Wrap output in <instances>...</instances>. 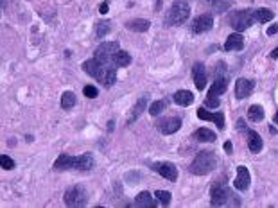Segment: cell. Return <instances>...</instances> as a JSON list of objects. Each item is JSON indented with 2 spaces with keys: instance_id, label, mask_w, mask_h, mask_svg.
I'll return each instance as SVG.
<instances>
[{
  "instance_id": "6da1fadb",
  "label": "cell",
  "mask_w": 278,
  "mask_h": 208,
  "mask_svg": "<svg viewBox=\"0 0 278 208\" xmlns=\"http://www.w3.org/2000/svg\"><path fill=\"white\" fill-rule=\"evenodd\" d=\"M83 70L88 76H92L94 79L101 81L106 88H110L111 84H115L117 81V67L115 65H108V63L99 61L97 57L94 59H88V61L83 63Z\"/></svg>"
},
{
  "instance_id": "7a4b0ae2",
  "label": "cell",
  "mask_w": 278,
  "mask_h": 208,
  "mask_svg": "<svg viewBox=\"0 0 278 208\" xmlns=\"http://www.w3.org/2000/svg\"><path fill=\"white\" fill-rule=\"evenodd\" d=\"M95 57L102 63L115 65V67H127L131 63V56L127 52L121 51V45L117 42H106L97 47Z\"/></svg>"
},
{
  "instance_id": "3957f363",
  "label": "cell",
  "mask_w": 278,
  "mask_h": 208,
  "mask_svg": "<svg viewBox=\"0 0 278 208\" xmlns=\"http://www.w3.org/2000/svg\"><path fill=\"white\" fill-rule=\"evenodd\" d=\"M94 167V158L92 155H79V156H69V155H59L58 160L54 161V171H90Z\"/></svg>"
},
{
  "instance_id": "277c9868",
  "label": "cell",
  "mask_w": 278,
  "mask_h": 208,
  "mask_svg": "<svg viewBox=\"0 0 278 208\" xmlns=\"http://www.w3.org/2000/svg\"><path fill=\"white\" fill-rule=\"evenodd\" d=\"M210 205L212 207H241V198H237L223 183H214L210 188Z\"/></svg>"
},
{
  "instance_id": "5b68a950",
  "label": "cell",
  "mask_w": 278,
  "mask_h": 208,
  "mask_svg": "<svg viewBox=\"0 0 278 208\" xmlns=\"http://www.w3.org/2000/svg\"><path fill=\"white\" fill-rule=\"evenodd\" d=\"M217 167V156L212 151H201L196 155V158L190 163V172L198 174V176H205L208 172H212Z\"/></svg>"
},
{
  "instance_id": "8992f818",
  "label": "cell",
  "mask_w": 278,
  "mask_h": 208,
  "mask_svg": "<svg viewBox=\"0 0 278 208\" xmlns=\"http://www.w3.org/2000/svg\"><path fill=\"white\" fill-rule=\"evenodd\" d=\"M190 16V5L185 0H178L171 5V9L167 11L165 16V26H181L189 20Z\"/></svg>"
},
{
  "instance_id": "52a82bcc",
  "label": "cell",
  "mask_w": 278,
  "mask_h": 208,
  "mask_svg": "<svg viewBox=\"0 0 278 208\" xmlns=\"http://www.w3.org/2000/svg\"><path fill=\"white\" fill-rule=\"evenodd\" d=\"M255 20V11L253 9H242V11H233L230 16H228V22H230V26L235 29V31L242 32L250 29Z\"/></svg>"
},
{
  "instance_id": "ba28073f",
  "label": "cell",
  "mask_w": 278,
  "mask_h": 208,
  "mask_svg": "<svg viewBox=\"0 0 278 208\" xmlns=\"http://www.w3.org/2000/svg\"><path fill=\"white\" fill-rule=\"evenodd\" d=\"M86 201H88V199H86V190H84L83 187H79V185L69 188V190L65 192V205H67V207H72V208L84 207Z\"/></svg>"
},
{
  "instance_id": "9c48e42d",
  "label": "cell",
  "mask_w": 278,
  "mask_h": 208,
  "mask_svg": "<svg viewBox=\"0 0 278 208\" xmlns=\"http://www.w3.org/2000/svg\"><path fill=\"white\" fill-rule=\"evenodd\" d=\"M151 169L154 172H158L160 176L165 178V180H169V182H176L178 180V169L171 161H154Z\"/></svg>"
},
{
  "instance_id": "30bf717a",
  "label": "cell",
  "mask_w": 278,
  "mask_h": 208,
  "mask_svg": "<svg viewBox=\"0 0 278 208\" xmlns=\"http://www.w3.org/2000/svg\"><path fill=\"white\" fill-rule=\"evenodd\" d=\"M154 126L163 135H173V133H176L181 128V119H178V117H165V119L156 120Z\"/></svg>"
},
{
  "instance_id": "8fae6325",
  "label": "cell",
  "mask_w": 278,
  "mask_h": 208,
  "mask_svg": "<svg viewBox=\"0 0 278 208\" xmlns=\"http://www.w3.org/2000/svg\"><path fill=\"white\" fill-rule=\"evenodd\" d=\"M253 90H255V81H252V79H246V78L237 79V83H235L237 99H246V97H250Z\"/></svg>"
},
{
  "instance_id": "7c38bea8",
  "label": "cell",
  "mask_w": 278,
  "mask_h": 208,
  "mask_svg": "<svg viewBox=\"0 0 278 208\" xmlns=\"http://www.w3.org/2000/svg\"><path fill=\"white\" fill-rule=\"evenodd\" d=\"M212 26H214V18H212V15H201L198 16L194 22H192V26H190V29H192V32H206L212 29Z\"/></svg>"
},
{
  "instance_id": "4fadbf2b",
  "label": "cell",
  "mask_w": 278,
  "mask_h": 208,
  "mask_svg": "<svg viewBox=\"0 0 278 208\" xmlns=\"http://www.w3.org/2000/svg\"><path fill=\"white\" fill-rule=\"evenodd\" d=\"M192 78H194V84L198 90H203L206 86V70L203 63H196L192 68Z\"/></svg>"
},
{
  "instance_id": "5bb4252c",
  "label": "cell",
  "mask_w": 278,
  "mask_h": 208,
  "mask_svg": "<svg viewBox=\"0 0 278 208\" xmlns=\"http://www.w3.org/2000/svg\"><path fill=\"white\" fill-rule=\"evenodd\" d=\"M250 183H252L250 171H248L246 167H239V169H237V178H235V182H233L235 188L237 190H248Z\"/></svg>"
},
{
  "instance_id": "9a60e30c",
  "label": "cell",
  "mask_w": 278,
  "mask_h": 208,
  "mask_svg": "<svg viewBox=\"0 0 278 208\" xmlns=\"http://www.w3.org/2000/svg\"><path fill=\"white\" fill-rule=\"evenodd\" d=\"M198 117H200L201 120L215 122V126H217L219 130H225V115L223 113H210V111H206L205 108H200L198 109Z\"/></svg>"
},
{
  "instance_id": "2e32d148",
  "label": "cell",
  "mask_w": 278,
  "mask_h": 208,
  "mask_svg": "<svg viewBox=\"0 0 278 208\" xmlns=\"http://www.w3.org/2000/svg\"><path fill=\"white\" fill-rule=\"evenodd\" d=\"M248 147L252 153H260L262 151V138L258 133H255L253 130H248Z\"/></svg>"
},
{
  "instance_id": "e0dca14e",
  "label": "cell",
  "mask_w": 278,
  "mask_h": 208,
  "mask_svg": "<svg viewBox=\"0 0 278 208\" xmlns=\"http://www.w3.org/2000/svg\"><path fill=\"white\" fill-rule=\"evenodd\" d=\"M242 47H244V42H242V36L239 32L230 34L225 43V51H241Z\"/></svg>"
},
{
  "instance_id": "ac0fdd59",
  "label": "cell",
  "mask_w": 278,
  "mask_h": 208,
  "mask_svg": "<svg viewBox=\"0 0 278 208\" xmlns=\"http://www.w3.org/2000/svg\"><path fill=\"white\" fill-rule=\"evenodd\" d=\"M174 103L179 104V106H190L194 103V95L189 90H179V92L174 94Z\"/></svg>"
},
{
  "instance_id": "d6986e66",
  "label": "cell",
  "mask_w": 278,
  "mask_h": 208,
  "mask_svg": "<svg viewBox=\"0 0 278 208\" xmlns=\"http://www.w3.org/2000/svg\"><path fill=\"white\" fill-rule=\"evenodd\" d=\"M200 2L206 7H212L214 11H219V13L226 11L231 5L230 0H200Z\"/></svg>"
},
{
  "instance_id": "ffe728a7",
  "label": "cell",
  "mask_w": 278,
  "mask_h": 208,
  "mask_svg": "<svg viewBox=\"0 0 278 208\" xmlns=\"http://www.w3.org/2000/svg\"><path fill=\"white\" fill-rule=\"evenodd\" d=\"M228 88V83H226V79L219 78L215 83H212V88L208 92V97H217V95H223Z\"/></svg>"
},
{
  "instance_id": "44dd1931",
  "label": "cell",
  "mask_w": 278,
  "mask_h": 208,
  "mask_svg": "<svg viewBox=\"0 0 278 208\" xmlns=\"http://www.w3.org/2000/svg\"><path fill=\"white\" fill-rule=\"evenodd\" d=\"M146 104H147V99L146 97H142L140 101H137V104L133 106V109H131V115H129V119H127V124H133L135 120L140 117V113L146 109Z\"/></svg>"
},
{
  "instance_id": "7402d4cb",
  "label": "cell",
  "mask_w": 278,
  "mask_h": 208,
  "mask_svg": "<svg viewBox=\"0 0 278 208\" xmlns=\"http://www.w3.org/2000/svg\"><path fill=\"white\" fill-rule=\"evenodd\" d=\"M126 27L129 29V31H135V32H146L149 27H151V24L147 20H140V18H137V20H131L127 22Z\"/></svg>"
},
{
  "instance_id": "603a6c76",
  "label": "cell",
  "mask_w": 278,
  "mask_h": 208,
  "mask_svg": "<svg viewBox=\"0 0 278 208\" xmlns=\"http://www.w3.org/2000/svg\"><path fill=\"white\" fill-rule=\"evenodd\" d=\"M135 205L144 208H154V199L149 192H140L135 199Z\"/></svg>"
},
{
  "instance_id": "cb8c5ba5",
  "label": "cell",
  "mask_w": 278,
  "mask_h": 208,
  "mask_svg": "<svg viewBox=\"0 0 278 208\" xmlns=\"http://www.w3.org/2000/svg\"><path fill=\"white\" fill-rule=\"evenodd\" d=\"M194 138L198 142H215V133L214 131H210V130H206V128H201V130H198L194 133Z\"/></svg>"
},
{
  "instance_id": "d4e9b609",
  "label": "cell",
  "mask_w": 278,
  "mask_h": 208,
  "mask_svg": "<svg viewBox=\"0 0 278 208\" xmlns=\"http://www.w3.org/2000/svg\"><path fill=\"white\" fill-rule=\"evenodd\" d=\"M248 119L253 120V122H260L264 119V109L260 104H253L248 108Z\"/></svg>"
},
{
  "instance_id": "484cf974",
  "label": "cell",
  "mask_w": 278,
  "mask_h": 208,
  "mask_svg": "<svg viewBox=\"0 0 278 208\" xmlns=\"http://www.w3.org/2000/svg\"><path fill=\"white\" fill-rule=\"evenodd\" d=\"M273 11L266 9V7H260V9L255 11V20L260 22V24H266V22L273 20Z\"/></svg>"
},
{
  "instance_id": "4316f807",
  "label": "cell",
  "mask_w": 278,
  "mask_h": 208,
  "mask_svg": "<svg viewBox=\"0 0 278 208\" xmlns=\"http://www.w3.org/2000/svg\"><path fill=\"white\" fill-rule=\"evenodd\" d=\"M110 31H111V22H108V20L99 22L97 27H95V34H97V38H104Z\"/></svg>"
},
{
  "instance_id": "83f0119b",
  "label": "cell",
  "mask_w": 278,
  "mask_h": 208,
  "mask_svg": "<svg viewBox=\"0 0 278 208\" xmlns=\"http://www.w3.org/2000/svg\"><path fill=\"white\" fill-rule=\"evenodd\" d=\"M61 106H63L65 109L74 108V106H76V95H74L72 92H65V94L61 95Z\"/></svg>"
},
{
  "instance_id": "f1b7e54d",
  "label": "cell",
  "mask_w": 278,
  "mask_h": 208,
  "mask_svg": "<svg viewBox=\"0 0 278 208\" xmlns=\"http://www.w3.org/2000/svg\"><path fill=\"white\" fill-rule=\"evenodd\" d=\"M165 106H167V101H156V103L151 104V108H149V113L152 115V117H156V115H160L165 109Z\"/></svg>"
},
{
  "instance_id": "f546056e",
  "label": "cell",
  "mask_w": 278,
  "mask_h": 208,
  "mask_svg": "<svg viewBox=\"0 0 278 208\" xmlns=\"http://www.w3.org/2000/svg\"><path fill=\"white\" fill-rule=\"evenodd\" d=\"M154 198H158V201H160L163 207H167V205L171 203V198H173V196L169 192H165V190H156V192H154Z\"/></svg>"
},
{
  "instance_id": "4dcf8cb0",
  "label": "cell",
  "mask_w": 278,
  "mask_h": 208,
  "mask_svg": "<svg viewBox=\"0 0 278 208\" xmlns=\"http://www.w3.org/2000/svg\"><path fill=\"white\" fill-rule=\"evenodd\" d=\"M0 165H2L4 171H11V169H15V160H11L9 156L2 155L0 156Z\"/></svg>"
},
{
  "instance_id": "1f68e13d",
  "label": "cell",
  "mask_w": 278,
  "mask_h": 208,
  "mask_svg": "<svg viewBox=\"0 0 278 208\" xmlns=\"http://www.w3.org/2000/svg\"><path fill=\"white\" fill-rule=\"evenodd\" d=\"M84 95L88 97V99H95L97 97V88L95 86H92V84H88V86H84Z\"/></svg>"
},
{
  "instance_id": "d6a6232c",
  "label": "cell",
  "mask_w": 278,
  "mask_h": 208,
  "mask_svg": "<svg viewBox=\"0 0 278 208\" xmlns=\"http://www.w3.org/2000/svg\"><path fill=\"white\" fill-rule=\"evenodd\" d=\"M205 106H210V108H217V106H219V101L215 99V97H206Z\"/></svg>"
},
{
  "instance_id": "836d02e7",
  "label": "cell",
  "mask_w": 278,
  "mask_h": 208,
  "mask_svg": "<svg viewBox=\"0 0 278 208\" xmlns=\"http://www.w3.org/2000/svg\"><path fill=\"white\" fill-rule=\"evenodd\" d=\"M99 13H102V15H106V13H108V2H102V4H101Z\"/></svg>"
},
{
  "instance_id": "e575fe53",
  "label": "cell",
  "mask_w": 278,
  "mask_h": 208,
  "mask_svg": "<svg viewBox=\"0 0 278 208\" xmlns=\"http://www.w3.org/2000/svg\"><path fill=\"white\" fill-rule=\"evenodd\" d=\"M225 151L228 153V155H230V153L233 151V147H231V144H230V142H225Z\"/></svg>"
},
{
  "instance_id": "d590c367",
  "label": "cell",
  "mask_w": 278,
  "mask_h": 208,
  "mask_svg": "<svg viewBox=\"0 0 278 208\" xmlns=\"http://www.w3.org/2000/svg\"><path fill=\"white\" fill-rule=\"evenodd\" d=\"M271 57H275V59H278V47L275 49L273 52H271Z\"/></svg>"
},
{
  "instance_id": "8d00e7d4",
  "label": "cell",
  "mask_w": 278,
  "mask_h": 208,
  "mask_svg": "<svg viewBox=\"0 0 278 208\" xmlns=\"http://www.w3.org/2000/svg\"><path fill=\"white\" fill-rule=\"evenodd\" d=\"M277 31H278L277 27H271V29H269V31H268V34H275V32H277Z\"/></svg>"
},
{
  "instance_id": "74e56055",
  "label": "cell",
  "mask_w": 278,
  "mask_h": 208,
  "mask_svg": "<svg viewBox=\"0 0 278 208\" xmlns=\"http://www.w3.org/2000/svg\"><path fill=\"white\" fill-rule=\"evenodd\" d=\"M273 122L278 126V113H275V117H273Z\"/></svg>"
}]
</instances>
